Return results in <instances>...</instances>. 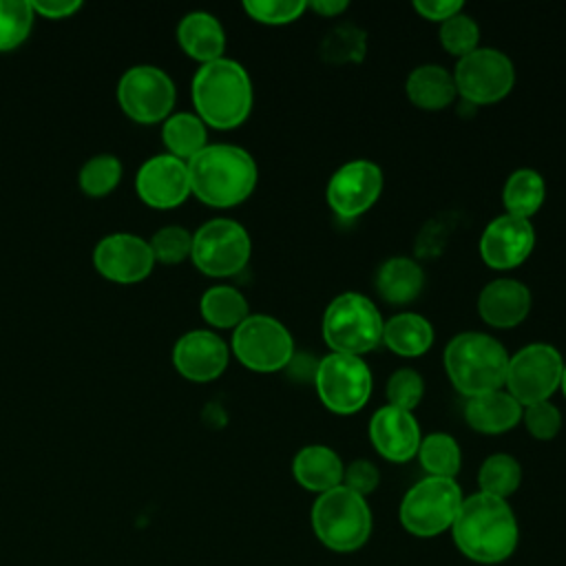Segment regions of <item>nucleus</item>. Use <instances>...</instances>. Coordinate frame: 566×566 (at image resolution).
Returning a JSON list of instances; mask_svg holds the SVG:
<instances>
[{"label": "nucleus", "mask_w": 566, "mask_h": 566, "mask_svg": "<svg viewBox=\"0 0 566 566\" xmlns=\"http://www.w3.org/2000/svg\"><path fill=\"white\" fill-rule=\"evenodd\" d=\"M451 539L469 562L497 566L517 551L520 522L509 500L475 491L464 495L451 526Z\"/></svg>", "instance_id": "obj_1"}, {"label": "nucleus", "mask_w": 566, "mask_h": 566, "mask_svg": "<svg viewBox=\"0 0 566 566\" xmlns=\"http://www.w3.org/2000/svg\"><path fill=\"white\" fill-rule=\"evenodd\" d=\"M188 164L190 195L212 208H232L243 203L259 179L252 155L232 144H208Z\"/></svg>", "instance_id": "obj_2"}, {"label": "nucleus", "mask_w": 566, "mask_h": 566, "mask_svg": "<svg viewBox=\"0 0 566 566\" xmlns=\"http://www.w3.org/2000/svg\"><path fill=\"white\" fill-rule=\"evenodd\" d=\"M190 88L197 117L217 130L241 126L252 111V80L237 60L219 57L201 64Z\"/></svg>", "instance_id": "obj_3"}, {"label": "nucleus", "mask_w": 566, "mask_h": 566, "mask_svg": "<svg viewBox=\"0 0 566 566\" xmlns=\"http://www.w3.org/2000/svg\"><path fill=\"white\" fill-rule=\"evenodd\" d=\"M442 363L458 394L473 398L504 387L509 352L495 336L460 332L447 343Z\"/></svg>", "instance_id": "obj_4"}, {"label": "nucleus", "mask_w": 566, "mask_h": 566, "mask_svg": "<svg viewBox=\"0 0 566 566\" xmlns=\"http://www.w3.org/2000/svg\"><path fill=\"white\" fill-rule=\"evenodd\" d=\"M310 524L316 539L334 553H354L369 542L374 515L367 497L345 489L343 484L316 495Z\"/></svg>", "instance_id": "obj_5"}, {"label": "nucleus", "mask_w": 566, "mask_h": 566, "mask_svg": "<svg viewBox=\"0 0 566 566\" xmlns=\"http://www.w3.org/2000/svg\"><path fill=\"white\" fill-rule=\"evenodd\" d=\"M385 318L371 298L358 292H343L323 312L321 334L334 354L363 356L382 343Z\"/></svg>", "instance_id": "obj_6"}, {"label": "nucleus", "mask_w": 566, "mask_h": 566, "mask_svg": "<svg viewBox=\"0 0 566 566\" xmlns=\"http://www.w3.org/2000/svg\"><path fill=\"white\" fill-rule=\"evenodd\" d=\"M462 500L464 493L455 480L424 475L402 495L398 520L413 537H438L451 531Z\"/></svg>", "instance_id": "obj_7"}, {"label": "nucleus", "mask_w": 566, "mask_h": 566, "mask_svg": "<svg viewBox=\"0 0 566 566\" xmlns=\"http://www.w3.org/2000/svg\"><path fill=\"white\" fill-rule=\"evenodd\" d=\"M314 387L327 411L352 416L367 405L374 378L363 356L332 352L316 363Z\"/></svg>", "instance_id": "obj_8"}, {"label": "nucleus", "mask_w": 566, "mask_h": 566, "mask_svg": "<svg viewBox=\"0 0 566 566\" xmlns=\"http://www.w3.org/2000/svg\"><path fill=\"white\" fill-rule=\"evenodd\" d=\"M230 347L243 367L259 374L287 369L294 358L290 329L270 314H250L232 329Z\"/></svg>", "instance_id": "obj_9"}, {"label": "nucleus", "mask_w": 566, "mask_h": 566, "mask_svg": "<svg viewBox=\"0 0 566 566\" xmlns=\"http://www.w3.org/2000/svg\"><path fill=\"white\" fill-rule=\"evenodd\" d=\"M252 254L248 230L234 219H210L192 234L190 259L199 272L214 279L239 274Z\"/></svg>", "instance_id": "obj_10"}, {"label": "nucleus", "mask_w": 566, "mask_h": 566, "mask_svg": "<svg viewBox=\"0 0 566 566\" xmlns=\"http://www.w3.org/2000/svg\"><path fill=\"white\" fill-rule=\"evenodd\" d=\"M564 374V358L557 347L548 343H528L509 356L504 389L522 405L551 400L559 389Z\"/></svg>", "instance_id": "obj_11"}, {"label": "nucleus", "mask_w": 566, "mask_h": 566, "mask_svg": "<svg viewBox=\"0 0 566 566\" xmlns=\"http://www.w3.org/2000/svg\"><path fill=\"white\" fill-rule=\"evenodd\" d=\"M455 91L475 106L504 99L515 84V66L511 57L493 46H478L460 57L453 69Z\"/></svg>", "instance_id": "obj_12"}, {"label": "nucleus", "mask_w": 566, "mask_h": 566, "mask_svg": "<svg viewBox=\"0 0 566 566\" xmlns=\"http://www.w3.org/2000/svg\"><path fill=\"white\" fill-rule=\"evenodd\" d=\"M175 84L159 66H130L117 82L119 108L139 124L164 122L175 106Z\"/></svg>", "instance_id": "obj_13"}, {"label": "nucleus", "mask_w": 566, "mask_h": 566, "mask_svg": "<svg viewBox=\"0 0 566 566\" xmlns=\"http://www.w3.org/2000/svg\"><path fill=\"white\" fill-rule=\"evenodd\" d=\"M382 192V170L369 159H352L343 164L327 181L325 199L332 212L352 221L365 214Z\"/></svg>", "instance_id": "obj_14"}, {"label": "nucleus", "mask_w": 566, "mask_h": 566, "mask_svg": "<svg viewBox=\"0 0 566 566\" xmlns=\"http://www.w3.org/2000/svg\"><path fill=\"white\" fill-rule=\"evenodd\" d=\"M535 248V228L528 219L500 214L486 223L480 234V259L493 270H513L522 265Z\"/></svg>", "instance_id": "obj_15"}, {"label": "nucleus", "mask_w": 566, "mask_h": 566, "mask_svg": "<svg viewBox=\"0 0 566 566\" xmlns=\"http://www.w3.org/2000/svg\"><path fill=\"white\" fill-rule=\"evenodd\" d=\"M97 272L113 283H139L155 265L148 241L130 232H115L104 237L93 250Z\"/></svg>", "instance_id": "obj_16"}, {"label": "nucleus", "mask_w": 566, "mask_h": 566, "mask_svg": "<svg viewBox=\"0 0 566 566\" xmlns=\"http://www.w3.org/2000/svg\"><path fill=\"white\" fill-rule=\"evenodd\" d=\"M137 197L159 210L181 206L190 195L188 164L168 153L146 159L135 177Z\"/></svg>", "instance_id": "obj_17"}, {"label": "nucleus", "mask_w": 566, "mask_h": 566, "mask_svg": "<svg viewBox=\"0 0 566 566\" xmlns=\"http://www.w3.org/2000/svg\"><path fill=\"white\" fill-rule=\"evenodd\" d=\"M369 440L380 458L402 464L416 458L422 431L413 411L385 405L369 418Z\"/></svg>", "instance_id": "obj_18"}, {"label": "nucleus", "mask_w": 566, "mask_h": 566, "mask_svg": "<svg viewBox=\"0 0 566 566\" xmlns=\"http://www.w3.org/2000/svg\"><path fill=\"white\" fill-rule=\"evenodd\" d=\"M230 349L221 336L210 329L186 332L172 347L175 369L192 382H210L228 367Z\"/></svg>", "instance_id": "obj_19"}, {"label": "nucleus", "mask_w": 566, "mask_h": 566, "mask_svg": "<svg viewBox=\"0 0 566 566\" xmlns=\"http://www.w3.org/2000/svg\"><path fill=\"white\" fill-rule=\"evenodd\" d=\"M531 290L517 279H495L478 294L480 318L495 329L520 325L531 312Z\"/></svg>", "instance_id": "obj_20"}, {"label": "nucleus", "mask_w": 566, "mask_h": 566, "mask_svg": "<svg viewBox=\"0 0 566 566\" xmlns=\"http://www.w3.org/2000/svg\"><path fill=\"white\" fill-rule=\"evenodd\" d=\"M345 464L327 444H305L292 458V475L296 484L310 493H325L343 484Z\"/></svg>", "instance_id": "obj_21"}, {"label": "nucleus", "mask_w": 566, "mask_h": 566, "mask_svg": "<svg viewBox=\"0 0 566 566\" xmlns=\"http://www.w3.org/2000/svg\"><path fill=\"white\" fill-rule=\"evenodd\" d=\"M522 409L524 407L502 387L482 396L467 398L464 420L478 433L500 436L520 424Z\"/></svg>", "instance_id": "obj_22"}, {"label": "nucleus", "mask_w": 566, "mask_h": 566, "mask_svg": "<svg viewBox=\"0 0 566 566\" xmlns=\"http://www.w3.org/2000/svg\"><path fill=\"white\" fill-rule=\"evenodd\" d=\"M177 42L184 53L201 64L223 57L226 31L208 11H190L177 24Z\"/></svg>", "instance_id": "obj_23"}, {"label": "nucleus", "mask_w": 566, "mask_h": 566, "mask_svg": "<svg viewBox=\"0 0 566 566\" xmlns=\"http://www.w3.org/2000/svg\"><path fill=\"white\" fill-rule=\"evenodd\" d=\"M424 270L411 256H391L376 272V292L389 305H407L420 296Z\"/></svg>", "instance_id": "obj_24"}, {"label": "nucleus", "mask_w": 566, "mask_h": 566, "mask_svg": "<svg viewBox=\"0 0 566 566\" xmlns=\"http://www.w3.org/2000/svg\"><path fill=\"white\" fill-rule=\"evenodd\" d=\"M409 102L422 111H442L455 99V82L451 71L440 64H420L411 69L405 82Z\"/></svg>", "instance_id": "obj_25"}, {"label": "nucleus", "mask_w": 566, "mask_h": 566, "mask_svg": "<svg viewBox=\"0 0 566 566\" xmlns=\"http://www.w3.org/2000/svg\"><path fill=\"white\" fill-rule=\"evenodd\" d=\"M433 325L416 312H400L385 321L382 343L389 352L402 358H418L433 345Z\"/></svg>", "instance_id": "obj_26"}, {"label": "nucleus", "mask_w": 566, "mask_h": 566, "mask_svg": "<svg viewBox=\"0 0 566 566\" xmlns=\"http://www.w3.org/2000/svg\"><path fill=\"white\" fill-rule=\"evenodd\" d=\"M546 199V184L544 177L533 168H517L513 170L502 188V203L506 214L528 219L539 212Z\"/></svg>", "instance_id": "obj_27"}, {"label": "nucleus", "mask_w": 566, "mask_h": 566, "mask_svg": "<svg viewBox=\"0 0 566 566\" xmlns=\"http://www.w3.org/2000/svg\"><path fill=\"white\" fill-rule=\"evenodd\" d=\"M199 312L203 321L219 329H234L250 316L245 296L232 285H212L201 294Z\"/></svg>", "instance_id": "obj_28"}, {"label": "nucleus", "mask_w": 566, "mask_h": 566, "mask_svg": "<svg viewBox=\"0 0 566 566\" xmlns=\"http://www.w3.org/2000/svg\"><path fill=\"white\" fill-rule=\"evenodd\" d=\"M161 139L168 155L188 161L208 146V130L195 113H175L164 119Z\"/></svg>", "instance_id": "obj_29"}, {"label": "nucleus", "mask_w": 566, "mask_h": 566, "mask_svg": "<svg viewBox=\"0 0 566 566\" xmlns=\"http://www.w3.org/2000/svg\"><path fill=\"white\" fill-rule=\"evenodd\" d=\"M416 458H418L422 471L431 478L455 480V475L460 473V467H462L460 444L451 433H444V431L422 436Z\"/></svg>", "instance_id": "obj_30"}, {"label": "nucleus", "mask_w": 566, "mask_h": 566, "mask_svg": "<svg viewBox=\"0 0 566 566\" xmlns=\"http://www.w3.org/2000/svg\"><path fill=\"white\" fill-rule=\"evenodd\" d=\"M522 484V464L511 453H491L478 469V491L509 500Z\"/></svg>", "instance_id": "obj_31"}, {"label": "nucleus", "mask_w": 566, "mask_h": 566, "mask_svg": "<svg viewBox=\"0 0 566 566\" xmlns=\"http://www.w3.org/2000/svg\"><path fill=\"white\" fill-rule=\"evenodd\" d=\"M122 179V161L115 155L102 153L91 157L80 170V188L88 197H106Z\"/></svg>", "instance_id": "obj_32"}, {"label": "nucleus", "mask_w": 566, "mask_h": 566, "mask_svg": "<svg viewBox=\"0 0 566 566\" xmlns=\"http://www.w3.org/2000/svg\"><path fill=\"white\" fill-rule=\"evenodd\" d=\"M33 7L27 0H0V53L20 46L33 27Z\"/></svg>", "instance_id": "obj_33"}, {"label": "nucleus", "mask_w": 566, "mask_h": 566, "mask_svg": "<svg viewBox=\"0 0 566 566\" xmlns=\"http://www.w3.org/2000/svg\"><path fill=\"white\" fill-rule=\"evenodd\" d=\"M365 31L356 29L354 24H338L334 27L321 42V55L327 62H360L365 57Z\"/></svg>", "instance_id": "obj_34"}, {"label": "nucleus", "mask_w": 566, "mask_h": 566, "mask_svg": "<svg viewBox=\"0 0 566 566\" xmlns=\"http://www.w3.org/2000/svg\"><path fill=\"white\" fill-rule=\"evenodd\" d=\"M438 38L442 49L460 60L480 46V27L469 13L460 11L440 24Z\"/></svg>", "instance_id": "obj_35"}, {"label": "nucleus", "mask_w": 566, "mask_h": 566, "mask_svg": "<svg viewBox=\"0 0 566 566\" xmlns=\"http://www.w3.org/2000/svg\"><path fill=\"white\" fill-rule=\"evenodd\" d=\"M385 396L387 405L413 411L424 396V378L411 367H400L387 378Z\"/></svg>", "instance_id": "obj_36"}, {"label": "nucleus", "mask_w": 566, "mask_h": 566, "mask_svg": "<svg viewBox=\"0 0 566 566\" xmlns=\"http://www.w3.org/2000/svg\"><path fill=\"white\" fill-rule=\"evenodd\" d=\"M148 245L153 250L155 263L159 261L164 265H177L190 256L192 234L181 226H164L153 234Z\"/></svg>", "instance_id": "obj_37"}, {"label": "nucleus", "mask_w": 566, "mask_h": 566, "mask_svg": "<svg viewBox=\"0 0 566 566\" xmlns=\"http://www.w3.org/2000/svg\"><path fill=\"white\" fill-rule=\"evenodd\" d=\"M307 9L305 0H245L243 11L261 24L281 27L298 20Z\"/></svg>", "instance_id": "obj_38"}, {"label": "nucleus", "mask_w": 566, "mask_h": 566, "mask_svg": "<svg viewBox=\"0 0 566 566\" xmlns=\"http://www.w3.org/2000/svg\"><path fill=\"white\" fill-rule=\"evenodd\" d=\"M522 420L526 431L542 442L553 440L562 429V411L551 400L526 405L522 409Z\"/></svg>", "instance_id": "obj_39"}, {"label": "nucleus", "mask_w": 566, "mask_h": 566, "mask_svg": "<svg viewBox=\"0 0 566 566\" xmlns=\"http://www.w3.org/2000/svg\"><path fill=\"white\" fill-rule=\"evenodd\" d=\"M378 484H380V471L371 460L358 458L345 467V473H343L345 489L367 497L369 493H374L378 489Z\"/></svg>", "instance_id": "obj_40"}, {"label": "nucleus", "mask_w": 566, "mask_h": 566, "mask_svg": "<svg viewBox=\"0 0 566 566\" xmlns=\"http://www.w3.org/2000/svg\"><path fill=\"white\" fill-rule=\"evenodd\" d=\"M411 7L420 18H424L429 22H438V24H442L444 20L464 11L462 0H413Z\"/></svg>", "instance_id": "obj_41"}, {"label": "nucleus", "mask_w": 566, "mask_h": 566, "mask_svg": "<svg viewBox=\"0 0 566 566\" xmlns=\"http://www.w3.org/2000/svg\"><path fill=\"white\" fill-rule=\"evenodd\" d=\"M31 7H33V13L42 18L62 20L77 13L82 9V2L80 0H35L31 2Z\"/></svg>", "instance_id": "obj_42"}, {"label": "nucleus", "mask_w": 566, "mask_h": 566, "mask_svg": "<svg viewBox=\"0 0 566 566\" xmlns=\"http://www.w3.org/2000/svg\"><path fill=\"white\" fill-rule=\"evenodd\" d=\"M307 9L316 11L323 18H336L349 9V2L347 0H312L307 2Z\"/></svg>", "instance_id": "obj_43"}, {"label": "nucleus", "mask_w": 566, "mask_h": 566, "mask_svg": "<svg viewBox=\"0 0 566 566\" xmlns=\"http://www.w3.org/2000/svg\"><path fill=\"white\" fill-rule=\"evenodd\" d=\"M559 389H562L564 396H566V363H564V374H562V385H559Z\"/></svg>", "instance_id": "obj_44"}]
</instances>
